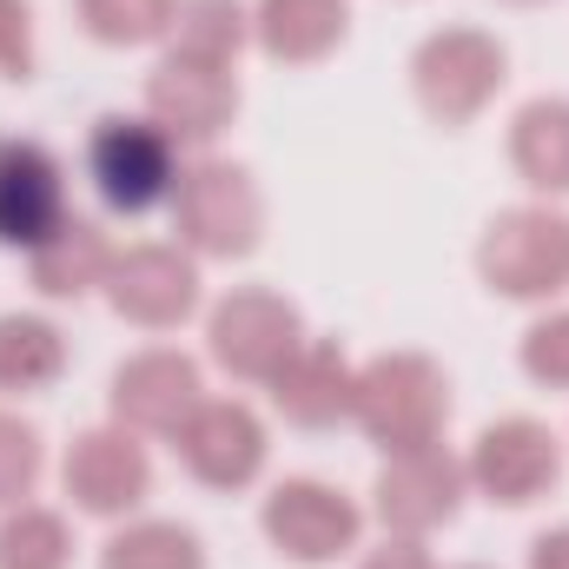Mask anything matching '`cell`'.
<instances>
[{"label": "cell", "mask_w": 569, "mask_h": 569, "mask_svg": "<svg viewBox=\"0 0 569 569\" xmlns=\"http://www.w3.org/2000/svg\"><path fill=\"white\" fill-rule=\"evenodd\" d=\"M351 418L385 457L430 450L443 437V418H450V385H443V371L425 351H385V358H371L358 371Z\"/></svg>", "instance_id": "cell-1"}, {"label": "cell", "mask_w": 569, "mask_h": 569, "mask_svg": "<svg viewBox=\"0 0 569 569\" xmlns=\"http://www.w3.org/2000/svg\"><path fill=\"white\" fill-rule=\"evenodd\" d=\"M172 232L192 259H246L266 232V199L246 166L199 159L172 186Z\"/></svg>", "instance_id": "cell-2"}, {"label": "cell", "mask_w": 569, "mask_h": 569, "mask_svg": "<svg viewBox=\"0 0 569 569\" xmlns=\"http://www.w3.org/2000/svg\"><path fill=\"white\" fill-rule=\"evenodd\" d=\"M87 179L107 199V212L140 219L152 206L172 199L179 186V140L159 120H133V113H107L87 133Z\"/></svg>", "instance_id": "cell-3"}, {"label": "cell", "mask_w": 569, "mask_h": 569, "mask_svg": "<svg viewBox=\"0 0 569 569\" xmlns=\"http://www.w3.org/2000/svg\"><path fill=\"white\" fill-rule=\"evenodd\" d=\"M298 345H305L298 305L279 298V291H266V284L226 291V298L212 305V318H206V351H212V365L232 371V378H246V385H272L284 365L298 358Z\"/></svg>", "instance_id": "cell-4"}, {"label": "cell", "mask_w": 569, "mask_h": 569, "mask_svg": "<svg viewBox=\"0 0 569 569\" xmlns=\"http://www.w3.org/2000/svg\"><path fill=\"white\" fill-rule=\"evenodd\" d=\"M503 80H510V60H503L497 33H477V27H443V33H430L425 47L411 53L418 107L437 127H470L497 100Z\"/></svg>", "instance_id": "cell-5"}, {"label": "cell", "mask_w": 569, "mask_h": 569, "mask_svg": "<svg viewBox=\"0 0 569 569\" xmlns=\"http://www.w3.org/2000/svg\"><path fill=\"white\" fill-rule=\"evenodd\" d=\"M477 272L497 298H557L569 284V212L510 206L477 246Z\"/></svg>", "instance_id": "cell-6"}, {"label": "cell", "mask_w": 569, "mask_h": 569, "mask_svg": "<svg viewBox=\"0 0 569 569\" xmlns=\"http://www.w3.org/2000/svg\"><path fill=\"white\" fill-rule=\"evenodd\" d=\"M463 477H470L490 503L523 510V503H537V497L557 490V477H563V443H557V430L537 425V418H497V425L477 430V443H470V457H463Z\"/></svg>", "instance_id": "cell-7"}, {"label": "cell", "mask_w": 569, "mask_h": 569, "mask_svg": "<svg viewBox=\"0 0 569 569\" xmlns=\"http://www.w3.org/2000/svg\"><path fill=\"white\" fill-rule=\"evenodd\" d=\"M259 523H266L272 550L291 557V563H338L345 550H358L365 510H358L345 490L318 483V477H291V483H279V490L266 497Z\"/></svg>", "instance_id": "cell-8"}, {"label": "cell", "mask_w": 569, "mask_h": 569, "mask_svg": "<svg viewBox=\"0 0 569 569\" xmlns=\"http://www.w3.org/2000/svg\"><path fill=\"white\" fill-rule=\"evenodd\" d=\"M107 305L140 331H179L199 311V266L186 246H127L113 252Z\"/></svg>", "instance_id": "cell-9"}, {"label": "cell", "mask_w": 569, "mask_h": 569, "mask_svg": "<svg viewBox=\"0 0 569 569\" xmlns=\"http://www.w3.org/2000/svg\"><path fill=\"white\" fill-rule=\"evenodd\" d=\"M60 483H67V497L87 517H127V510H140L146 490H152V457H146V443L127 425L80 430L67 443Z\"/></svg>", "instance_id": "cell-10"}, {"label": "cell", "mask_w": 569, "mask_h": 569, "mask_svg": "<svg viewBox=\"0 0 569 569\" xmlns=\"http://www.w3.org/2000/svg\"><path fill=\"white\" fill-rule=\"evenodd\" d=\"M463 490H470L463 463H457L443 443H430V450H405V457H391V463L378 470L371 510H378V523H385L391 537H430V530H443V523L457 517Z\"/></svg>", "instance_id": "cell-11"}, {"label": "cell", "mask_w": 569, "mask_h": 569, "mask_svg": "<svg viewBox=\"0 0 569 569\" xmlns=\"http://www.w3.org/2000/svg\"><path fill=\"white\" fill-rule=\"evenodd\" d=\"M199 405H206V385L186 351L152 345L113 371V425H127L133 437H179Z\"/></svg>", "instance_id": "cell-12"}, {"label": "cell", "mask_w": 569, "mask_h": 569, "mask_svg": "<svg viewBox=\"0 0 569 569\" xmlns=\"http://www.w3.org/2000/svg\"><path fill=\"white\" fill-rule=\"evenodd\" d=\"M146 107H152V120H159L179 146H206L232 127V113H239V80H232V67L166 53V60L152 67V80H146Z\"/></svg>", "instance_id": "cell-13"}, {"label": "cell", "mask_w": 569, "mask_h": 569, "mask_svg": "<svg viewBox=\"0 0 569 569\" xmlns=\"http://www.w3.org/2000/svg\"><path fill=\"white\" fill-rule=\"evenodd\" d=\"M172 443H179V463H186L206 490H246V483H259L266 450H272V443H266V425H259L239 398H206Z\"/></svg>", "instance_id": "cell-14"}, {"label": "cell", "mask_w": 569, "mask_h": 569, "mask_svg": "<svg viewBox=\"0 0 569 569\" xmlns=\"http://www.w3.org/2000/svg\"><path fill=\"white\" fill-rule=\"evenodd\" d=\"M67 226V172L40 140H0V246L33 252Z\"/></svg>", "instance_id": "cell-15"}, {"label": "cell", "mask_w": 569, "mask_h": 569, "mask_svg": "<svg viewBox=\"0 0 569 569\" xmlns=\"http://www.w3.org/2000/svg\"><path fill=\"white\" fill-rule=\"evenodd\" d=\"M272 391V405H279L284 425L298 430H331L351 418V405H358V371L345 365V351L338 345H298V358L284 365L279 378L266 385Z\"/></svg>", "instance_id": "cell-16"}, {"label": "cell", "mask_w": 569, "mask_h": 569, "mask_svg": "<svg viewBox=\"0 0 569 569\" xmlns=\"http://www.w3.org/2000/svg\"><path fill=\"white\" fill-rule=\"evenodd\" d=\"M351 33V0H259L252 40L279 67H311Z\"/></svg>", "instance_id": "cell-17"}, {"label": "cell", "mask_w": 569, "mask_h": 569, "mask_svg": "<svg viewBox=\"0 0 569 569\" xmlns=\"http://www.w3.org/2000/svg\"><path fill=\"white\" fill-rule=\"evenodd\" d=\"M27 272H33V291H47V298H80V291L107 284V272H113V246H107L100 226L67 219L53 239H40V246L27 252Z\"/></svg>", "instance_id": "cell-18"}, {"label": "cell", "mask_w": 569, "mask_h": 569, "mask_svg": "<svg viewBox=\"0 0 569 569\" xmlns=\"http://www.w3.org/2000/svg\"><path fill=\"white\" fill-rule=\"evenodd\" d=\"M510 166L537 192H569V100H530L510 120Z\"/></svg>", "instance_id": "cell-19"}, {"label": "cell", "mask_w": 569, "mask_h": 569, "mask_svg": "<svg viewBox=\"0 0 569 569\" xmlns=\"http://www.w3.org/2000/svg\"><path fill=\"white\" fill-rule=\"evenodd\" d=\"M67 371V338L60 325L33 318V311H7L0 318V398H33Z\"/></svg>", "instance_id": "cell-20"}, {"label": "cell", "mask_w": 569, "mask_h": 569, "mask_svg": "<svg viewBox=\"0 0 569 569\" xmlns=\"http://www.w3.org/2000/svg\"><path fill=\"white\" fill-rule=\"evenodd\" d=\"M166 40H172V53H186V60L232 67V53L252 40V13H246L239 0H179Z\"/></svg>", "instance_id": "cell-21"}, {"label": "cell", "mask_w": 569, "mask_h": 569, "mask_svg": "<svg viewBox=\"0 0 569 569\" xmlns=\"http://www.w3.org/2000/svg\"><path fill=\"white\" fill-rule=\"evenodd\" d=\"M100 569H206V550L186 523H127L107 537Z\"/></svg>", "instance_id": "cell-22"}, {"label": "cell", "mask_w": 569, "mask_h": 569, "mask_svg": "<svg viewBox=\"0 0 569 569\" xmlns=\"http://www.w3.org/2000/svg\"><path fill=\"white\" fill-rule=\"evenodd\" d=\"M73 557V537L53 510L40 503H13L7 523H0V569H67Z\"/></svg>", "instance_id": "cell-23"}, {"label": "cell", "mask_w": 569, "mask_h": 569, "mask_svg": "<svg viewBox=\"0 0 569 569\" xmlns=\"http://www.w3.org/2000/svg\"><path fill=\"white\" fill-rule=\"evenodd\" d=\"M73 13L100 47H146L172 27V0H73Z\"/></svg>", "instance_id": "cell-24"}, {"label": "cell", "mask_w": 569, "mask_h": 569, "mask_svg": "<svg viewBox=\"0 0 569 569\" xmlns=\"http://www.w3.org/2000/svg\"><path fill=\"white\" fill-rule=\"evenodd\" d=\"M33 483H40V437H33V425L0 411V510L27 503Z\"/></svg>", "instance_id": "cell-25"}, {"label": "cell", "mask_w": 569, "mask_h": 569, "mask_svg": "<svg viewBox=\"0 0 569 569\" xmlns=\"http://www.w3.org/2000/svg\"><path fill=\"white\" fill-rule=\"evenodd\" d=\"M523 371L543 391H569V311H550L523 331Z\"/></svg>", "instance_id": "cell-26"}, {"label": "cell", "mask_w": 569, "mask_h": 569, "mask_svg": "<svg viewBox=\"0 0 569 569\" xmlns=\"http://www.w3.org/2000/svg\"><path fill=\"white\" fill-rule=\"evenodd\" d=\"M0 80H33V7L0 0Z\"/></svg>", "instance_id": "cell-27"}, {"label": "cell", "mask_w": 569, "mask_h": 569, "mask_svg": "<svg viewBox=\"0 0 569 569\" xmlns=\"http://www.w3.org/2000/svg\"><path fill=\"white\" fill-rule=\"evenodd\" d=\"M358 569H437V563H430L425 537H391V543H378Z\"/></svg>", "instance_id": "cell-28"}, {"label": "cell", "mask_w": 569, "mask_h": 569, "mask_svg": "<svg viewBox=\"0 0 569 569\" xmlns=\"http://www.w3.org/2000/svg\"><path fill=\"white\" fill-rule=\"evenodd\" d=\"M530 569H569V523L563 530H543L530 543Z\"/></svg>", "instance_id": "cell-29"}, {"label": "cell", "mask_w": 569, "mask_h": 569, "mask_svg": "<svg viewBox=\"0 0 569 569\" xmlns=\"http://www.w3.org/2000/svg\"><path fill=\"white\" fill-rule=\"evenodd\" d=\"M503 7H543V0H503Z\"/></svg>", "instance_id": "cell-30"}, {"label": "cell", "mask_w": 569, "mask_h": 569, "mask_svg": "<svg viewBox=\"0 0 569 569\" xmlns=\"http://www.w3.org/2000/svg\"><path fill=\"white\" fill-rule=\"evenodd\" d=\"M470 569H477V563H470Z\"/></svg>", "instance_id": "cell-31"}]
</instances>
